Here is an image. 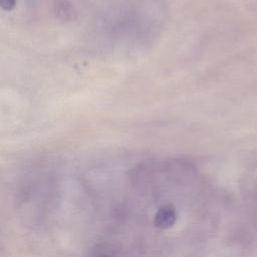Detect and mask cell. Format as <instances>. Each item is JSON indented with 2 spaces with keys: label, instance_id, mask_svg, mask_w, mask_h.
<instances>
[{
  "label": "cell",
  "instance_id": "6da1fadb",
  "mask_svg": "<svg viewBox=\"0 0 257 257\" xmlns=\"http://www.w3.org/2000/svg\"><path fill=\"white\" fill-rule=\"evenodd\" d=\"M177 220V212L173 205H163L155 215V225L159 228L167 229L175 224Z\"/></svg>",
  "mask_w": 257,
  "mask_h": 257
},
{
  "label": "cell",
  "instance_id": "7a4b0ae2",
  "mask_svg": "<svg viewBox=\"0 0 257 257\" xmlns=\"http://www.w3.org/2000/svg\"><path fill=\"white\" fill-rule=\"evenodd\" d=\"M15 0H1V6L5 10H11L14 7Z\"/></svg>",
  "mask_w": 257,
  "mask_h": 257
}]
</instances>
